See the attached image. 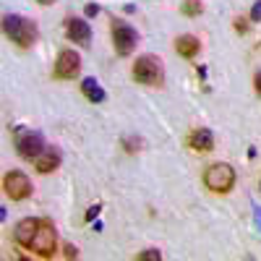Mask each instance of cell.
<instances>
[{
    "mask_svg": "<svg viewBox=\"0 0 261 261\" xmlns=\"http://www.w3.org/2000/svg\"><path fill=\"white\" fill-rule=\"evenodd\" d=\"M248 27H251V18H241V16L235 18V32H238V34H246Z\"/></svg>",
    "mask_w": 261,
    "mask_h": 261,
    "instance_id": "obj_17",
    "label": "cell"
},
{
    "mask_svg": "<svg viewBox=\"0 0 261 261\" xmlns=\"http://www.w3.org/2000/svg\"><path fill=\"white\" fill-rule=\"evenodd\" d=\"M99 209H102L99 204H97V206H92V209H89V214H86V220H94V217L99 214Z\"/></svg>",
    "mask_w": 261,
    "mask_h": 261,
    "instance_id": "obj_23",
    "label": "cell"
},
{
    "mask_svg": "<svg viewBox=\"0 0 261 261\" xmlns=\"http://www.w3.org/2000/svg\"><path fill=\"white\" fill-rule=\"evenodd\" d=\"M204 186L212 193H230L235 186V170L227 162H214L204 170Z\"/></svg>",
    "mask_w": 261,
    "mask_h": 261,
    "instance_id": "obj_2",
    "label": "cell"
},
{
    "mask_svg": "<svg viewBox=\"0 0 261 261\" xmlns=\"http://www.w3.org/2000/svg\"><path fill=\"white\" fill-rule=\"evenodd\" d=\"M134 79L144 86H160L165 81V68H162V60L154 55H141L134 63Z\"/></svg>",
    "mask_w": 261,
    "mask_h": 261,
    "instance_id": "obj_3",
    "label": "cell"
},
{
    "mask_svg": "<svg viewBox=\"0 0 261 261\" xmlns=\"http://www.w3.org/2000/svg\"><path fill=\"white\" fill-rule=\"evenodd\" d=\"M248 18H251V24H256V21H261V0H256V3H253V8H251Z\"/></svg>",
    "mask_w": 261,
    "mask_h": 261,
    "instance_id": "obj_18",
    "label": "cell"
},
{
    "mask_svg": "<svg viewBox=\"0 0 261 261\" xmlns=\"http://www.w3.org/2000/svg\"><path fill=\"white\" fill-rule=\"evenodd\" d=\"M175 53L183 55V58H196L201 53V42L199 37H193V34H180L175 39Z\"/></svg>",
    "mask_w": 261,
    "mask_h": 261,
    "instance_id": "obj_13",
    "label": "cell"
},
{
    "mask_svg": "<svg viewBox=\"0 0 261 261\" xmlns=\"http://www.w3.org/2000/svg\"><path fill=\"white\" fill-rule=\"evenodd\" d=\"M160 258H162V253L157 248H146L144 253H139V261H160Z\"/></svg>",
    "mask_w": 261,
    "mask_h": 261,
    "instance_id": "obj_16",
    "label": "cell"
},
{
    "mask_svg": "<svg viewBox=\"0 0 261 261\" xmlns=\"http://www.w3.org/2000/svg\"><path fill=\"white\" fill-rule=\"evenodd\" d=\"M3 32L11 42H16L18 47H32L37 37H39V29L32 18H24V16H18V13H8L3 18Z\"/></svg>",
    "mask_w": 261,
    "mask_h": 261,
    "instance_id": "obj_1",
    "label": "cell"
},
{
    "mask_svg": "<svg viewBox=\"0 0 261 261\" xmlns=\"http://www.w3.org/2000/svg\"><path fill=\"white\" fill-rule=\"evenodd\" d=\"M79 73H81V55L76 50H60L55 60V79L73 81Z\"/></svg>",
    "mask_w": 261,
    "mask_h": 261,
    "instance_id": "obj_8",
    "label": "cell"
},
{
    "mask_svg": "<svg viewBox=\"0 0 261 261\" xmlns=\"http://www.w3.org/2000/svg\"><path fill=\"white\" fill-rule=\"evenodd\" d=\"M180 11H183V16H201L204 13V3L201 0H186Z\"/></svg>",
    "mask_w": 261,
    "mask_h": 261,
    "instance_id": "obj_15",
    "label": "cell"
},
{
    "mask_svg": "<svg viewBox=\"0 0 261 261\" xmlns=\"http://www.w3.org/2000/svg\"><path fill=\"white\" fill-rule=\"evenodd\" d=\"M258 220H261V214H258Z\"/></svg>",
    "mask_w": 261,
    "mask_h": 261,
    "instance_id": "obj_25",
    "label": "cell"
},
{
    "mask_svg": "<svg viewBox=\"0 0 261 261\" xmlns=\"http://www.w3.org/2000/svg\"><path fill=\"white\" fill-rule=\"evenodd\" d=\"M123 144H125V151H130V154L141 149V139H125Z\"/></svg>",
    "mask_w": 261,
    "mask_h": 261,
    "instance_id": "obj_19",
    "label": "cell"
},
{
    "mask_svg": "<svg viewBox=\"0 0 261 261\" xmlns=\"http://www.w3.org/2000/svg\"><path fill=\"white\" fill-rule=\"evenodd\" d=\"M39 6H53V3H58V0H37Z\"/></svg>",
    "mask_w": 261,
    "mask_h": 261,
    "instance_id": "obj_24",
    "label": "cell"
},
{
    "mask_svg": "<svg viewBox=\"0 0 261 261\" xmlns=\"http://www.w3.org/2000/svg\"><path fill=\"white\" fill-rule=\"evenodd\" d=\"M60 151L58 149H45V151H42V154L34 160V167H37V172H42V175H47V172H53V170H58L60 167Z\"/></svg>",
    "mask_w": 261,
    "mask_h": 261,
    "instance_id": "obj_12",
    "label": "cell"
},
{
    "mask_svg": "<svg viewBox=\"0 0 261 261\" xmlns=\"http://www.w3.org/2000/svg\"><path fill=\"white\" fill-rule=\"evenodd\" d=\"M45 149H47V146H45V139H42V134H37V130H27V128H18V130H16V151H18V157L34 162Z\"/></svg>",
    "mask_w": 261,
    "mask_h": 261,
    "instance_id": "obj_5",
    "label": "cell"
},
{
    "mask_svg": "<svg viewBox=\"0 0 261 261\" xmlns=\"http://www.w3.org/2000/svg\"><path fill=\"white\" fill-rule=\"evenodd\" d=\"M79 256V248L76 246H65V258H76Z\"/></svg>",
    "mask_w": 261,
    "mask_h": 261,
    "instance_id": "obj_22",
    "label": "cell"
},
{
    "mask_svg": "<svg viewBox=\"0 0 261 261\" xmlns=\"http://www.w3.org/2000/svg\"><path fill=\"white\" fill-rule=\"evenodd\" d=\"M29 251H34V253L42 256V258H50V256H55V251H58V232H55V225H53L50 220H45V217L39 220V227H37V235H34Z\"/></svg>",
    "mask_w": 261,
    "mask_h": 261,
    "instance_id": "obj_4",
    "label": "cell"
},
{
    "mask_svg": "<svg viewBox=\"0 0 261 261\" xmlns=\"http://www.w3.org/2000/svg\"><path fill=\"white\" fill-rule=\"evenodd\" d=\"M3 191L11 201H24L32 196V180L24 175V172H18V170H11L6 180H3Z\"/></svg>",
    "mask_w": 261,
    "mask_h": 261,
    "instance_id": "obj_7",
    "label": "cell"
},
{
    "mask_svg": "<svg viewBox=\"0 0 261 261\" xmlns=\"http://www.w3.org/2000/svg\"><path fill=\"white\" fill-rule=\"evenodd\" d=\"M65 37H68L71 42H79V45H89V39H92V27H89V21H84V18H65Z\"/></svg>",
    "mask_w": 261,
    "mask_h": 261,
    "instance_id": "obj_9",
    "label": "cell"
},
{
    "mask_svg": "<svg viewBox=\"0 0 261 261\" xmlns=\"http://www.w3.org/2000/svg\"><path fill=\"white\" fill-rule=\"evenodd\" d=\"M84 13H86V16H89V18H92V16H97V13H99V6H94V3H89V6H86V8H84Z\"/></svg>",
    "mask_w": 261,
    "mask_h": 261,
    "instance_id": "obj_20",
    "label": "cell"
},
{
    "mask_svg": "<svg viewBox=\"0 0 261 261\" xmlns=\"http://www.w3.org/2000/svg\"><path fill=\"white\" fill-rule=\"evenodd\" d=\"M188 146L199 154H206V151L214 149V134L209 128H193L188 134Z\"/></svg>",
    "mask_w": 261,
    "mask_h": 261,
    "instance_id": "obj_11",
    "label": "cell"
},
{
    "mask_svg": "<svg viewBox=\"0 0 261 261\" xmlns=\"http://www.w3.org/2000/svg\"><path fill=\"white\" fill-rule=\"evenodd\" d=\"M110 34H113V45H115V53L118 55H130L136 50V45H139V32L130 27V24H125V21H113V29H110Z\"/></svg>",
    "mask_w": 261,
    "mask_h": 261,
    "instance_id": "obj_6",
    "label": "cell"
},
{
    "mask_svg": "<svg viewBox=\"0 0 261 261\" xmlns=\"http://www.w3.org/2000/svg\"><path fill=\"white\" fill-rule=\"evenodd\" d=\"M37 227H39V220H34V217H24V220H21V222L13 227L16 243L24 246V248H29L32 241H34V235H37Z\"/></svg>",
    "mask_w": 261,
    "mask_h": 261,
    "instance_id": "obj_10",
    "label": "cell"
},
{
    "mask_svg": "<svg viewBox=\"0 0 261 261\" xmlns=\"http://www.w3.org/2000/svg\"><path fill=\"white\" fill-rule=\"evenodd\" d=\"M253 89H256V94L261 97V71H256V76H253Z\"/></svg>",
    "mask_w": 261,
    "mask_h": 261,
    "instance_id": "obj_21",
    "label": "cell"
},
{
    "mask_svg": "<svg viewBox=\"0 0 261 261\" xmlns=\"http://www.w3.org/2000/svg\"><path fill=\"white\" fill-rule=\"evenodd\" d=\"M81 94L89 99V102H94V105H99V102L107 99V92L102 89L99 81H94V79H84L81 81Z\"/></svg>",
    "mask_w": 261,
    "mask_h": 261,
    "instance_id": "obj_14",
    "label": "cell"
}]
</instances>
